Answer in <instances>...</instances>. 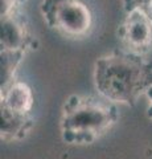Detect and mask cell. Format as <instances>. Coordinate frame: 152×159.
Segmentation results:
<instances>
[{
  "label": "cell",
  "mask_w": 152,
  "mask_h": 159,
  "mask_svg": "<svg viewBox=\"0 0 152 159\" xmlns=\"http://www.w3.org/2000/svg\"><path fill=\"white\" fill-rule=\"evenodd\" d=\"M145 96L150 99V106H148V109H147V116H148L150 118H152V86L148 88V90L145 92Z\"/></svg>",
  "instance_id": "10"
},
{
  "label": "cell",
  "mask_w": 152,
  "mask_h": 159,
  "mask_svg": "<svg viewBox=\"0 0 152 159\" xmlns=\"http://www.w3.org/2000/svg\"><path fill=\"white\" fill-rule=\"evenodd\" d=\"M0 138L3 142L23 139L33 127L31 116H21L0 107Z\"/></svg>",
  "instance_id": "7"
},
{
  "label": "cell",
  "mask_w": 152,
  "mask_h": 159,
  "mask_svg": "<svg viewBox=\"0 0 152 159\" xmlns=\"http://www.w3.org/2000/svg\"><path fill=\"white\" fill-rule=\"evenodd\" d=\"M33 105H35V96L27 82L15 80L11 85L2 90L0 107L21 116H31Z\"/></svg>",
  "instance_id": "6"
},
{
  "label": "cell",
  "mask_w": 152,
  "mask_h": 159,
  "mask_svg": "<svg viewBox=\"0 0 152 159\" xmlns=\"http://www.w3.org/2000/svg\"><path fill=\"white\" fill-rule=\"evenodd\" d=\"M118 118V109L110 99L70 96L62 107V139L70 145H90L103 135Z\"/></svg>",
  "instance_id": "2"
},
{
  "label": "cell",
  "mask_w": 152,
  "mask_h": 159,
  "mask_svg": "<svg viewBox=\"0 0 152 159\" xmlns=\"http://www.w3.org/2000/svg\"><path fill=\"white\" fill-rule=\"evenodd\" d=\"M95 88L110 101L135 106L139 96L152 86V62L127 51H114L94 65Z\"/></svg>",
  "instance_id": "1"
},
{
  "label": "cell",
  "mask_w": 152,
  "mask_h": 159,
  "mask_svg": "<svg viewBox=\"0 0 152 159\" xmlns=\"http://www.w3.org/2000/svg\"><path fill=\"white\" fill-rule=\"evenodd\" d=\"M25 54V51H11V49H2L0 53V90L6 89L15 81V74L21 60Z\"/></svg>",
  "instance_id": "8"
},
{
  "label": "cell",
  "mask_w": 152,
  "mask_h": 159,
  "mask_svg": "<svg viewBox=\"0 0 152 159\" xmlns=\"http://www.w3.org/2000/svg\"><path fill=\"white\" fill-rule=\"evenodd\" d=\"M25 2H27V0H17V3H19V4H20V6H23V4H24V3H25Z\"/></svg>",
  "instance_id": "11"
},
{
  "label": "cell",
  "mask_w": 152,
  "mask_h": 159,
  "mask_svg": "<svg viewBox=\"0 0 152 159\" xmlns=\"http://www.w3.org/2000/svg\"><path fill=\"white\" fill-rule=\"evenodd\" d=\"M40 11L48 27L72 39L91 31L93 13L83 0H42Z\"/></svg>",
  "instance_id": "3"
},
{
  "label": "cell",
  "mask_w": 152,
  "mask_h": 159,
  "mask_svg": "<svg viewBox=\"0 0 152 159\" xmlns=\"http://www.w3.org/2000/svg\"><path fill=\"white\" fill-rule=\"evenodd\" d=\"M0 45L2 49L11 51H27L28 48H36V41L29 32L27 19L21 13L20 8L2 16Z\"/></svg>",
  "instance_id": "5"
},
{
  "label": "cell",
  "mask_w": 152,
  "mask_h": 159,
  "mask_svg": "<svg viewBox=\"0 0 152 159\" xmlns=\"http://www.w3.org/2000/svg\"><path fill=\"white\" fill-rule=\"evenodd\" d=\"M123 8L126 12L138 9L152 20V0H123Z\"/></svg>",
  "instance_id": "9"
},
{
  "label": "cell",
  "mask_w": 152,
  "mask_h": 159,
  "mask_svg": "<svg viewBox=\"0 0 152 159\" xmlns=\"http://www.w3.org/2000/svg\"><path fill=\"white\" fill-rule=\"evenodd\" d=\"M116 36L124 51L143 56L152 49V20L138 9L128 11Z\"/></svg>",
  "instance_id": "4"
}]
</instances>
